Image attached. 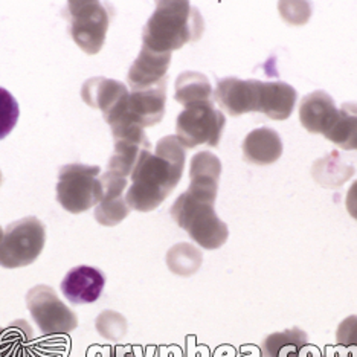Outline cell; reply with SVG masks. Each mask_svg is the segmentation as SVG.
<instances>
[{"label": "cell", "instance_id": "7c38bea8", "mask_svg": "<svg viewBox=\"0 0 357 357\" xmlns=\"http://www.w3.org/2000/svg\"><path fill=\"white\" fill-rule=\"evenodd\" d=\"M259 83L257 79H238L235 77L223 78L217 83L214 100L231 116L258 112Z\"/></svg>", "mask_w": 357, "mask_h": 357}, {"label": "cell", "instance_id": "4dcf8cb0", "mask_svg": "<svg viewBox=\"0 0 357 357\" xmlns=\"http://www.w3.org/2000/svg\"><path fill=\"white\" fill-rule=\"evenodd\" d=\"M0 185H2V172H0Z\"/></svg>", "mask_w": 357, "mask_h": 357}, {"label": "cell", "instance_id": "8992f818", "mask_svg": "<svg viewBox=\"0 0 357 357\" xmlns=\"http://www.w3.org/2000/svg\"><path fill=\"white\" fill-rule=\"evenodd\" d=\"M64 14L69 20V34L79 50L87 55L98 54L110 25L107 8L92 0H72Z\"/></svg>", "mask_w": 357, "mask_h": 357}, {"label": "cell", "instance_id": "7a4b0ae2", "mask_svg": "<svg viewBox=\"0 0 357 357\" xmlns=\"http://www.w3.org/2000/svg\"><path fill=\"white\" fill-rule=\"evenodd\" d=\"M186 150L176 136H165L158 142L156 151H145L132 173V186L127 191V205L150 213L164 204L181 182Z\"/></svg>", "mask_w": 357, "mask_h": 357}, {"label": "cell", "instance_id": "f1b7e54d", "mask_svg": "<svg viewBox=\"0 0 357 357\" xmlns=\"http://www.w3.org/2000/svg\"><path fill=\"white\" fill-rule=\"evenodd\" d=\"M105 357H136V356L133 351L126 350V348L112 347V348H109V353Z\"/></svg>", "mask_w": 357, "mask_h": 357}, {"label": "cell", "instance_id": "30bf717a", "mask_svg": "<svg viewBox=\"0 0 357 357\" xmlns=\"http://www.w3.org/2000/svg\"><path fill=\"white\" fill-rule=\"evenodd\" d=\"M81 96L92 109L101 110L105 123L110 126L124 113L130 92L116 79L95 77L83 84Z\"/></svg>", "mask_w": 357, "mask_h": 357}, {"label": "cell", "instance_id": "4316f807", "mask_svg": "<svg viewBox=\"0 0 357 357\" xmlns=\"http://www.w3.org/2000/svg\"><path fill=\"white\" fill-rule=\"evenodd\" d=\"M301 357H357V348L344 347H327L326 350H319L316 347L307 345Z\"/></svg>", "mask_w": 357, "mask_h": 357}, {"label": "cell", "instance_id": "8fae6325", "mask_svg": "<svg viewBox=\"0 0 357 357\" xmlns=\"http://www.w3.org/2000/svg\"><path fill=\"white\" fill-rule=\"evenodd\" d=\"M165 102L167 79L162 81L156 87L130 93L124 113L113 124L121 123V121H127V123L136 124L141 128L156 126L165 115Z\"/></svg>", "mask_w": 357, "mask_h": 357}, {"label": "cell", "instance_id": "5bb4252c", "mask_svg": "<svg viewBox=\"0 0 357 357\" xmlns=\"http://www.w3.org/2000/svg\"><path fill=\"white\" fill-rule=\"evenodd\" d=\"M102 186L101 202L95 208V220L102 226H116L130 214L123 194L127 188V178L105 172L100 176Z\"/></svg>", "mask_w": 357, "mask_h": 357}, {"label": "cell", "instance_id": "d4e9b609", "mask_svg": "<svg viewBox=\"0 0 357 357\" xmlns=\"http://www.w3.org/2000/svg\"><path fill=\"white\" fill-rule=\"evenodd\" d=\"M96 328L105 339L119 340L126 335L127 322L124 316H121L116 312H104L96 321Z\"/></svg>", "mask_w": 357, "mask_h": 357}, {"label": "cell", "instance_id": "2e32d148", "mask_svg": "<svg viewBox=\"0 0 357 357\" xmlns=\"http://www.w3.org/2000/svg\"><path fill=\"white\" fill-rule=\"evenodd\" d=\"M337 113L335 101L322 91L304 96L299 105V121L310 133L327 135L336 123Z\"/></svg>", "mask_w": 357, "mask_h": 357}, {"label": "cell", "instance_id": "ffe728a7", "mask_svg": "<svg viewBox=\"0 0 357 357\" xmlns=\"http://www.w3.org/2000/svg\"><path fill=\"white\" fill-rule=\"evenodd\" d=\"M307 345V333L298 327L272 333L263 340L261 357H301Z\"/></svg>", "mask_w": 357, "mask_h": 357}, {"label": "cell", "instance_id": "4fadbf2b", "mask_svg": "<svg viewBox=\"0 0 357 357\" xmlns=\"http://www.w3.org/2000/svg\"><path fill=\"white\" fill-rule=\"evenodd\" d=\"M169 63H172V54L156 52L142 45L139 55L128 70V86L133 92L156 87L167 79Z\"/></svg>", "mask_w": 357, "mask_h": 357}, {"label": "cell", "instance_id": "52a82bcc", "mask_svg": "<svg viewBox=\"0 0 357 357\" xmlns=\"http://www.w3.org/2000/svg\"><path fill=\"white\" fill-rule=\"evenodd\" d=\"M226 118L214 102L194 105L185 109L176 121V137L183 149H196L199 145L217 147L220 144Z\"/></svg>", "mask_w": 357, "mask_h": 357}, {"label": "cell", "instance_id": "7402d4cb", "mask_svg": "<svg viewBox=\"0 0 357 357\" xmlns=\"http://www.w3.org/2000/svg\"><path fill=\"white\" fill-rule=\"evenodd\" d=\"M167 264L173 273L190 277L200 267L202 254L188 243H181L167 254Z\"/></svg>", "mask_w": 357, "mask_h": 357}, {"label": "cell", "instance_id": "cb8c5ba5", "mask_svg": "<svg viewBox=\"0 0 357 357\" xmlns=\"http://www.w3.org/2000/svg\"><path fill=\"white\" fill-rule=\"evenodd\" d=\"M19 116V102L15 101L14 96L6 89L0 87V141L5 139L13 132L14 127L17 126Z\"/></svg>", "mask_w": 357, "mask_h": 357}, {"label": "cell", "instance_id": "6da1fadb", "mask_svg": "<svg viewBox=\"0 0 357 357\" xmlns=\"http://www.w3.org/2000/svg\"><path fill=\"white\" fill-rule=\"evenodd\" d=\"M222 174V162L215 154L200 151L191 159L190 188L177 197L169 213L200 248L214 250L229 237V229L217 217L214 204Z\"/></svg>", "mask_w": 357, "mask_h": 357}, {"label": "cell", "instance_id": "44dd1931", "mask_svg": "<svg viewBox=\"0 0 357 357\" xmlns=\"http://www.w3.org/2000/svg\"><path fill=\"white\" fill-rule=\"evenodd\" d=\"M326 137L339 149L357 150V102L342 104L336 123Z\"/></svg>", "mask_w": 357, "mask_h": 357}, {"label": "cell", "instance_id": "ac0fdd59", "mask_svg": "<svg viewBox=\"0 0 357 357\" xmlns=\"http://www.w3.org/2000/svg\"><path fill=\"white\" fill-rule=\"evenodd\" d=\"M282 154L280 135L272 128L261 127L250 132L243 142V156L249 164L271 165Z\"/></svg>", "mask_w": 357, "mask_h": 357}, {"label": "cell", "instance_id": "603a6c76", "mask_svg": "<svg viewBox=\"0 0 357 357\" xmlns=\"http://www.w3.org/2000/svg\"><path fill=\"white\" fill-rule=\"evenodd\" d=\"M23 322H15L13 327L0 328V357H23L22 345L31 339V335H25L26 331H22Z\"/></svg>", "mask_w": 357, "mask_h": 357}, {"label": "cell", "instance_id": "484cf974", "mask_svg": "<svg viewBox=\"0 0 357 357\" xmlns=\"http://www.w3.org/2000/svg\"><path fill=\"white\" fill-rule=\"evenodd\" d=\"M336 342L344 348H357V316H348L336 331Z\"/></svg>", "mask_w": 357, "mask_h": 357}, {"label": "cell", "instance_id": "9a60e30c", "mask_svg": "<svg viewBox=\"0 0 357 357\" xmlns=\"http://www.w3.org/2000/svg\"><path fill=\"white\" fill-rule=\"evenodd\" d=\"M105 286L100 269L91 266H78L70 269L61 281V291L72 304H92L98 301Z\"/></svg>", "mask_w": 357, "mask_h": 357}, {"label": "cell", "instance_id": "3957f363", "mask_svg": "<svg viewBox=\"0 0 357 357\" xmlns=\"http://www.w3.org/2000/svg\"><path fill=\"white\" fill-rule=\"evenodd\" d=\"M205 22L190 2H158L142 32L144 46L156 52L172 54L204 34Z\"/></svg>", "mask_w": 357, "mask_h": 357}, {"label": "cell", "instance_id": "277c9868", "mask_svg": "<svg viewBox=\"0 0 357 357\" xmlns=\"http://www.w3.org/2000/svg\"><path fill=\"white\" fill-rule=\"evenodd\" d=\"M101 168L83 164L64 165L59 173L56 200L70 214L86 213L102 197Z\"/></svg>", "mask_w": 357, "mask_h": 357}, {"label": "cell", "instance_id": "9c48e42d", "mask_svg": "<svg viewBox=\"0 0 357 357\" xmlns=\"http://www.w3.org/2000/svg\"><path fill=\"white\" fill-rule=\"evenodd\" d=\"M113 139H115V151L109 160L107 172L127 178L132 176L137 162L145 151L151 150V144L139 126L121 121L110 126Z\"/></svg>", "mask_w": 357, "mask_h": 357}, {"label": "cell", "instance_id": "f546056e", "mask_svg": "<svg viewBox=\"0 0 357 357\" xmlns=\"http://www.w3.org/2000/svg\"><path fill=\"white\" fill-rule=\"evenodd\" d=\"M3 234H5V232H3V229L0 228V243H2V240H3Z\"/></svg>", "mask_w": 357, "mask_h": 357}, {"label": "cell", "instance_id": "e0dca14e", "mask_svg": "<svg viewBox=\"0 0 357 357\" xmlns=\"http://www.w3.org/2000/svg\"><path fill=\"white\" fill-rule=\"evenodd\" d=\"M296 96L295 89L282 81L259 83L258 112L271 119L284 121L294 113Z\"/></svg>", "mask_w": 357, "mask_h": 357}, {"label": "cell", "instance_id": "5b68a950", "mask_svg": "<svg viewBox=\"0 0 357 357\" xmlns=\"http://www.w3.org/2000/svg\"><path fill=\"white\" fill-rule=\"evenodd\" d=\"M45 243V225L36 217H25L8 225L0 243V266L19 269L32 264L42 254Z\"/></svg>", "mask_w": 357, "mask_h": 357}, {"label": "cell", "instance_id": "83f0119b", "mask_svg": "<svg viewBox=\"0 0 357 357\" xmlns=\"http://www.w3.org/2000/svg\"><path fill=\"white\" fill-rule=\"evenodd\" d=\"M345 206H347L348 214H350L357 222V181L350 186V190L347 192Z\"/></svg>", "mask_w": 357, "mask_h": 357}, {"label": "cell", "instance_id": "d6986e66", "mask_svg": "<svg viewBox=\"0 0 357 357\" xmlns=\"http://www.w3.org/2000/svg\"><path fill=\"white\" fill-rule=\"evenodd\" d=\"M174 100L182 104L185 109L194 107V105L211 104L213 101V87L209 79L199 72H183L176 79V93Z\"/></svg>", "mask_w": 357, "mask_h": 357}, {"label": "cell", "instance_id": "ba28073f", "mask_svg": "<svg viewBox=\"0 0 357 357\" xmlns=\"http://www.w3.org/2000/svg\"><path fill=\"white\" fill-rule=\"evenodd\" d=\"M26 305L45 336H63L78 327L77 314L50 286L32 287L26 295Z\"/></svg>", "mask_w": 357, "mask_h": 357}]
</instances>
